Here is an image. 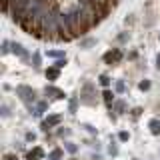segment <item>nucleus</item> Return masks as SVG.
I'll list each match as a JSON object with an SVG mask.
<instances>
[{"label":"nucleus","instance_id":"f257e3e1","mask_svg":"<svg viewBox=\"0 0 160 160\" xmlns=\"http://www.w3.org/2000/svg\"><path fill=\"white\" fill-rule=\"evenodd\" d=\"M16 94H20V100H22L28 108H30V102L36 100V92H34L32 88H28V86H18L16 88Z\"/></svg>","mask_w":160,"mask_h":160},{"label":"nucleus","instance_id":"f03ea898","mask_svg":"<svg viewBox=\"0 0 160 160\" xmlns=\"http://www.w3.org/2000/svg\"><path fill=\"white\" fill-rule=\"evenodd\" d=\"M12 52H14V54H18V56H20V58H24V60H28V56H30L28 50L24 48L20 42H12Z\"/></svg>","mask_w":160,"mask_h":160},{"label":"nucleus","instance_id":"7ed1b4c3","mask_svg":"<svg viewBox=\"0 0 160 160\" xmlns=\"http://www.w3.org/2000/svg\"><path fill=\"white\" fill-rule=\"evenodd\" d=\"M120 58H122V52H120V50H114V52L104 54V60H106V62H116V60H120Z\"/></svg>","mask_w":160,"mask_h":160},{"label":"nucleus","instance_id":"20e7f679","mask_svg":"<svg viewBox=\"0 0 160 160\" xmlns=\"http://www.w3.org/2000/svg\"><path fill=\"white\" fill-rule=\"evenodd\" d=\"M148 128H150V132H152L154 136H158V134H160V120L158 118H152L148 122Z\"/></svg>","mask_w":160,"mask_h":160},{"label":"nucleus","instance_id":"39448f33","mask_svg":"<svg viewBox=\"0 0 160 160\" xmlns=\"http://www.w3.org/2000/svg\"><path fill=\"white\" fill-rule=\"evenodd\" d=\"M42 156H44V150L42 148H34L32 152L26 154V160H38V158H42Z\"/></svg>","mask_w":160,"mask_h":160},{"label":"nucleus","instance_id":"423d86ee","mask_svg":"<svg viewBox=\"0 0 160 160\" xmlns=\"http://www.w3.org/2000/svg\"><path fill=\"white\" fill-rule=\"evenodd\" d=\"M54 94V98H58V100H62V98H66V94L62 92V90H58V88H54V86H46V94Z\"/></svg>","mask_w":160,"mask_h":160},{"label":"nucleus","instance_id":"0eeeda50","mask_svg":"<svg viewBox=\"0 0 160 160\" xmlns=\"http://www.w3.org/2000/svg\"><path fill=\"white\" fill-rule=\"evenodd\" d=\"M60 158H62V150L60 148H54L52 152L48 154V160H60Z\"/></svg>","mask_w":160,"mask_h":160},{"label":"nucleus","instance_id":"6e6552de","mask_svg":"<svg viewBox=\"0 0 160 160\" xmlns=\"http://www.w3.org/2000/svg\"><path fill=\"white\" fill-rule=\"evenodd\" d=\"M46 76H48L50 80H54V78L58 76V68H48V70H46Z\"/></svg>","mask_w":160,"mask_h":160},{"label":"nucleus","instance_id":"1a4fd4ad","mask_svg":"<svg viewBox=\"0 0 160 160\" xmlns=\"http://www.w3.org/2000/svg\"><path fill=\"white\" fill-rule=\"evenodd\" d=\"M32 66H34V68H40V54H38V52L32 54Z\"/></svg>","mask_w":160,"mask_h":160},{"label":"nucleus","instance_id":"9d476101","mask_svg":"<svg viewBox=\"0 0 160 160\" xmlns=\"http://www.w3.org/2000/svg\"><path fill=\"white\" fill-rule=\"evenodd\" d=\"M64 148H66L70 154H74V152L78 150V148H76V144H72V142H64Z\"/></svg>","mask_w":160,"mask_h":160},{"label":"nucleus","instance_id":"9b49d317","mask_svg":"<svg viewBox=\"0 0 160 160\" xmlns=\"http://www.w3.org/2000/svg\"><path fill=\"white\" fill-rule=\"evenodd\" d=\"M104 100H106V104H108V106H112V100H114V94H112V92H108V90H106V92H104Z\"/></svg>","mask_w":160,"mask_h":160},{"label":"nucleus","instance_id":"f8f14e48","mask_svg":"<svg viewBox=\"0 0 160 160\" xmlns=\"http://www.w3.org/2000/svg\"><path fill=\"white\" fill-rule=\"evenodd\" d=\"M10 50H12V44H10L8 40H4V42H2V54H8Z\"/></svg>","mask_w":160,"mask_h":160},{"label":"nucleus","instance_id":"ddd939ff","mask_svg":"<svg viewBox=\"0 0 160 160\" xmlns=\"http://www.w3.org/2000/svg\"><path fill=\"white\" fill-rule=\"evenodd\" d=\"M108 152L112 154V156H116V154H118V146H116V142H114V140H112V144L108 146Z\"/></svg>","mask_w":160,"mask_h":160},{"label":"nucleus","instance_id":"4468645a","mask_svg":"<svg viewBox=\"0 0 160 160\" xmlns=\"http://www.w3.org/2000/svg\"><path fill=\"white\" fill-rule=\"evenodd\" d=\"M48 56H52V58H58V56H64V52H60V50H48Z\"/></svg>","mask_w":160,"mask_h":160},{"label":"nucleus","instance_id":"2eb2a0df","mask_svg":"<svg viewBox=\"0 0 160 160\" xmlns=\"http://www.w3.org/2000/svg\"><path fill=\"white\" fill-rule=\"evenodd\" d=\"M64 66H66V58H62V60H56V62H54V68H64Z\"/></svg>","mask_w":160,"mask_h":160},{"label":"nucleus","instance_id":"dca6fc26","mask_svg":"<svg viewBox=\"0 0 160 160\" xmlns=\"http://www.w3.org/2000/svg\"><path fill=\"white\" fill-rule=\"evenodd\" d=\"M124 90H126V86H124V82H122V80H118V82H116V92H120V94H122Z\"/></svg>","mask_w":160,"mask_h":160},{"label":"nucleus","instance_id":"f3484780","mask_svg":"<svg viewBox=\"0 0 160 160\" xmlns=\"http://www.w3.org/2000/svg\"><path fill=\"white\" fill-rule=\"evenodd\" d=\"M138 88H140V90H148V88H150V80H142V82L138 84Z\"/></svg>","mask_w":160,"mask_h":160},{"label":"nucleus","instance_id":"a211bd4d","mask_svg":"<svg viewBox=\"0 0 160 160\" xmlns=\"http://www.w3.org/2000/svg\"><path fill=\"white\" fill-rule=\"evenodd\" d=\"M100 84H102V86H108V84H110V78L106 76V74H102V76H100Z\"/></svg>","mask_w":160,"mask_h":160},{"label":"nucleus","instance_id":"6ab92c4d","mask_svg":"<svg viewBox=\"0 0 160 160\" xmlns=\"http://www.w3.org/2000/svg\"><path fill=\"white\" fill-rule=\"evenodd\" d=\"M118 138H120V140H122V142H126V140L130 138V134H128V132H124V130H122V132H120V134H118Z\"/></svg>","mask_w":160,"mask_h":160},{"label":"nucleus","instance_id":"aec40b11","mask_svg":"<svg viewBox=\"0 0 160 160\" xmlns=\"http://www.w3.org/2000/svg\"><path fill=\"white\" fill-rule=\"evenodd\" d=\"M76 104H78V98H72V100H70V112H74V110H76Z\"/></svg>","mask_w":160,"mask_h":160},{"label":"nucleus","instance_id":"412c9836","mask_svg":"<svg viewBox=\"0 0 160 160\" xmlns=\"http://www.w3.org/2000/svg\"><path fill=\"white\" fill-rule=\"evenodd\" d=\"M94 42H96L94 38H86V40H82V46H92Z\"/></svg>","mask_w":160,"mask_h":160},{"label":"nucleus","instance_id":"4be33fe9","mask_svg":"<svg viewBox=\"0 0 160 160\" xmlns=\"http://www.w3.org/2000/svg\"><path fill=\"white\" fill-rule=\"evenodd\" d=\"M84 128H86V130H88L90 134H96V128H94L92 124H84Z\"/></svg>","mask_w":160,"mask_h":160},{"label":"nucleus","instance_id":"5701e85b","mask_svg":"<svg viewBox=\"0 0 160 160\" xmlns=\"http://www.w3.org/2000/svg\"><path fill=\"white\" fill-rule=\"evenodd\" d=\"M8 114H10V112H8V106H6V104H2V116H4V118H6V116H8Z\"/></svg>","mask_w":160,"mask_h":160},{"label":"nucleus","instance_id":"b1692460","mask_svg":"<svg viewBox=\"0 0 160 160\" xmlns=\"http://www.w3.org/2000/svg\"><path fill=\"white\" fill-rule=\"evenodd\" d=\"M34 138H36V136H34V134H32V132H28V134H26V140H28V142H32V140H34Z\"/></svg>","mask_w":160,"mask_h":160},{"label":"nucleus","instance_id":"393cba45","mask_svg":"<svg viewBox=\"0 0 160 160\" xmlns=\"http://www.w3.org/2000/svg\"><path fill=\"white\" fill-rule=\"evenodd\" d=\"M4 160H18V158L14 156V154H6V158H4Z\"/></svg>","mask_w":160,"mask_h":160},{"label":"nucleus","instance_id":"a878e982","mask_svg":"<svg viewBox=\"0 0 160 160\" xmlns=\"http://www.w3.org/2000/svg\"><path fill=\"white\" fill-rule=\"evenodd\" d=\"M140 112H142V110H140V108H134V110H132V116H138Z\"/></svg>","mask_w":160,"mask_h":160},{"label":"nucleus","instance_id":"bb28decb","mask_svg":"<svg viewBox=\"0 0 160 160\" xmlns=\"http://www.w3.org/2000/svg\"><path fill=\"white\" fill-rule=\"evenodd\" d=\"M156 68L160 70V54H158V56H156Z\"/></svg>","mask_w":160,"mask_h":160},{"label":"nucleus","instance_id":"cd10ccee","mask_svg":"<svg viewBox=\"0 0 160 160\" xmlns=\"http://www.w3.org/2000/svg\"><path fill=\"white\" fill-rule=\"evenodd\" d=\"M158 38H160V34H158Z\"/></svg>","mask_w":160,"mask_h":160}]
</instances>
